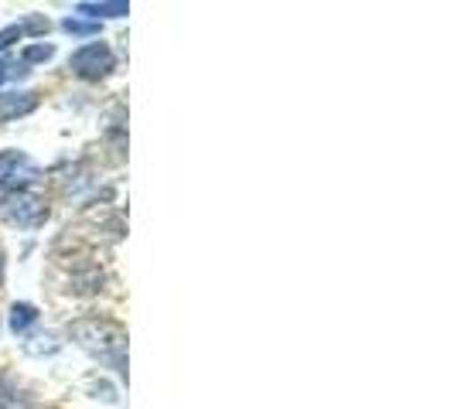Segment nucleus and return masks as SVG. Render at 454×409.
<instances>
[{
  "instance_id": "13",
  "label": "nucleus",
  "mask_w": 454,
  "mask_h": 409,
  "mask_svg": "<svg viewBox=\"0 0 454 409\" xmlns=\"http://www.w3.org/2000/svg\"><path fill=\"white\" fill-rule=\"evenodd\" d=\"M0 283H4V250H0Z\"/></svg>"
},
{
  "instance_id": "5",
  "label": "nucleus",
  "mask_w": 454,
  "mask_h": 409,
  "mask_svg": "<svg viewBox=\"0 0 454 409\" xmlns=\"http://www.w3.org/2000/svg\"><path fill=\"white\" fill-rule=\"evenodd\" d=\"M48 27H51V21L45 14H27L21 21L7 24V27H0V51H7L21 38H42V35H48Z\"/></svg>"
},
{
  "instance_id": "4",
  "label": "nucleus",
  "mask_w": 454,
  "mask_h": 409,
  "mask_svg": "<svg viewBox=\"0 0 454 409\" xmlns=\"http://www.w3.org/2000/svg\"><path fill=\"white\" fill-rule=\"evenodd\" d=\"M42 178V167L24 150H0V191H27Z\"/></svg>"
},
{
  "instance_id": "10",
  "label": "nucleus",
  "mask_w": 454,
  "mask_h": 409,
  "mask_svg": "<svg viewBox=\"0 0 454 409\" xmlns=\"http://www.w3.org/2000/svg\"><path fill=\"white\" fill-rule=\"evenodd\" d=\"M62 31H66V35H75V38H92V35H99V24L82 21V18H75V14H72V18L62 21Z\"/></svg>"
},
{
  "instance_id": "1",
  "label": "nucleus",
  "mask_w": 454,
  "mask_h": 409,
  "mask_svg": "<svg viewBox=\"0 0 454 409\" xmlns=\"http://www.w3.org/2000/svg\"><path fill=\"white\" fill-rule=\"evenodd\" d=\"M68 338L106 368L127 375V328L110 318H79L68 324Z\"/></svg>"
},
{
  "instance_id": "3",
  "label": "nucleus",
  "mask_w": 454,
  "mask_h": 409,
  "mask_svg": "<svg viewBox=\"0 0 454 409\" xmlns=\"http://www.w3.org/2000/svg\"><path fill=\"white\" fill-rule=\"evenodd\" d=\"M114 66H116L114 48L106 45V42H90V45L75 48V51H72V58H68L72 75H79V79H86V82H99V79H106V75L114 72Z\"/></svg>"
},
{
  "instance_id": "11",
  "label": "nucleus",
  "mask_w": 454,
  "mask_h": 409,
  "mask_svg": "<svg viewBox=\"0 0 454 409\" xmlns=\"http://www.w3.org/2000/svg\"><path fill=\"white\" fill-rule=\"evenodd\" d=\"M51 55H55V45H45V42H42V45H27V48H24V51H21V66H35V62H48Z\"/></svg>"
},
{
  "instance_id": "9",
  "label": "nucleus",
  "mask_w": 454,
  "mask_h": 409,
  "mask_svg": "<svg viewBox=\"0 0 454 409\" xmlns=\"http://www.w3.org/2000/svg\"><path fill=\"white\" fill-rule=\"evenodd\" d=\"M35 324H38V307H35V304L21 300V304L11 307V331H14V335H27Z\"/></svg>"
},
{
  "instance_id": "2",
  "label": "nucleus",
  "mask_w": 454,
  "mask_h": 409,
  "mask_svg": "<svg viewBox=\"0 0 454 409\" xmlns=\"http://www.w3.org/2000/svg\"><path fill=\"white\" fill-rule=\"evenodd\" d=\"M0 219L18 228H42L48 222V202L38 198L35 191H4Z\"/></svg>"
},
{
  "instance_id": "12",
  "label": "nucleus",
  "mask_w": 454,
  "mask_h": 409,
  "mask_svg": "<svg viewBox=\"0 0 454 409\" xmlns=\"http://www.w3.org/2000/svg\"><path fill=\"white\" fill-rule=\"evenodd\" d=\"M21 75H27V66L0 58V86H4V82H11V79H21Z\"/></svg>"
},
{
  "instance_id": "8",
  "label": "nucleus",
  "mask_w": 454,
  "mask_h": 409,
  "mask_svg": "<svg viewBox=\"0 0 454 409\" xmlns=\"http://www.w3.org/2000/svg\"><path fill=\"white\" fill-rule=\"evenodd\" d=\"M75 11H79L82 18H90V21L99 24V18H123V14H130V4H123V0H114V4H106V0H103V4H90V0H86V4H79Z\"/></svg>"
},
{
  "instance_id": "7",
  "label": "nucleus",
  "mask_w": 454,
  "mask_h": 409,
  "mask_svg": "<svg viewBox=\"0 0 454 409\" xmlns=\"http://www.w3.org/2000/svg\"><path fill=\"white\" fill-rule=\"evenodd\" d=\"M0 409H35L31 392L14 379V375H0Z\"/></svg>"
},
{
  "instance_id": "6",
  "label": "nucleus",
  "mask_w": 454,
  "mask_h": 409,
  "mask_svg": "<svg viewBox=\"0 0 454 409\" xmlns=\"http://www.w3.org/2000/svg\"><path fill=\"white\" fill-rule=\"evenodd\" d=\"M35 106H38V92L31 89L0 92V123H11V120H21V116L35 113Z\"/></svg>"
}]
</instances>
